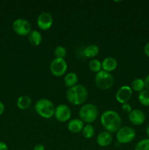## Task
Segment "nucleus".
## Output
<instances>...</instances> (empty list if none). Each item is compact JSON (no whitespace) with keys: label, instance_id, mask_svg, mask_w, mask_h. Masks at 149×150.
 I'll return each mask as SVG.
<instances>
[{"label":"nucleus","instance_id":"obj_1","mask_svg":"<svg viewBox=\"0 0 149 150\" xmlns=\"http://www.w3.org/2000/svg\"><path fill=\"white\" fill-rule=\"evenodd\" d=\"M101 124L106 131L112 133L118 131L121 127L122 120L119 114L114 111L108 110L102 114Z\"/></svg>","mask_w":149,"mask_h":150},{"label":"nucleus","instance_id":"obj_2","mask_svg":"<svg viewBox=\"0 0 149 150\" xmlns=\"http://www.w3.org/2000/svg\"><path fill=\"white\" fill-rule=\"evenodd\" d=\"M66 96L70 103L75 105H81L87 99L88 90L83 85L77 84L72 87L68 88Z\"/></svg>","mask_w":149,"mask_h":150},{"label":"nucleus","instance_id":"obj_3","mask_svg":"<svg viewBox=\"0 0 149 150\" xmlns=\"http://www.w3.org/2000/svg\"><path fill=\"white\" fill-rule=\"evenodd\" d=\"M34 108L36 112L41 117L45 119L51 118L54 115L56 109L54 104L46 98H42L37 101Z\"/></svg>","mask_w":149,"mask_h":150},{"label":"nucleus","instance_id":"obj_4","mask_svg":"<svg viewBox=\"0 0 149 150\" xmlns=\"http://www.w3.org/2000/svg\"><path fill=\"white\" fill-rule=\"evenodd\" d=\"M99 110L97 107L92 103H87L83 105L79 110V117L83 122H93L97 119Z\"/></svg>","mask_w":149,"mask_h":150},{"label":"nucleus","instance_id":"obj_5","mask_svg":"<svg viewBox=\"0 0 149 150\" xmlns=\"http://www.w3.org/2000/svg\"><path fill=\"white\" fill-rule=\"evenodd\" d=\"M113 77L110 73L101 70L100 72L96 73L95 77V83L96 86L102 90H107L110 89L113 85Z\"/></svg>","mask_w":149,"mask_h":150},{"label":"nucleus","instance_id":"obj_6","mask_svg":"<svg viewBox=\"0 0 149 150\" xmlns=\"http://www.w3.org/2000/svg\"><path fill=\"white\" fill-rule=\"evenodd\" d=\"M136 133L132 127L129 126L121 127L117 131L116 139L120 144H129L135 139Z\"/></svg>","mask_w":149,"mask_h":150},{"label":"nucleus","instance_id":"obj_7","mask_svg":"<svg viewBox=\"0 0 149 150\" xmlns=\"http://www.w3.org/2000/svg\"><path fill=\"white\" fill-rule=\"evenodd\" d=\"M13 29L17 35L26 36L32 31V25L24 18H18L13 22Z\"/></svg>","mask_w":149,"mask_h":150},{"label":"nucleus","instance_id":"obj_8","mask_svg":"<svg viewBox=\"0 0 149 150\" xmlns=\"http://www.w3.org/2000/svg\"><path fill=\"white\" fill-rule=\"evenodd\" d=\"M67 70V64L64 59L55 58L50 64V70L53 76L61 77Z\"/></svg>","mask_w":149,"mask_h":150},{"label":"nucleus","instance_id":"obj_9","mask_svg":"<svg viewBox=\"0 0 149 150\" xmlns=\"http://www.w3.org/2000/svg\"><path fill=\"white\" fill-rule=\"evenodd\" d=\"M54 116L60 122H66L71 117V110L68 105L61 104L56 108Z\"/></svg>","mask_w":149,"mask_h":150},{"label":"nucleus","instance_id":"obj_10","mask_svg":"<svg viewBox=\"0 0 149 150\" xmlns=\"http://www.w3.org/2000/svg\"><path fill=\"white\" fill-rule=\"evenodd\" d=\"M38 27L42 30H48L52 26L53 17L51 14L47 12H43L38 16L37 20Z\"/></svg>","mask_w":149,"mask_h":150},{"label":"nucleus","instance_id":"obj_11","mask_svg":"<svg viewBox=\"0 0 149 150\" xmlns=\"http://www.w3.org/2000/svg\"><path fill=\"white\" fill-rule=\"evenodd\" d=\"M132 95V89L129 86H123L117 91L115 98L120 103H126Z\"/></svg>","mask_w":149,"mask_h":150},{"label":"nucleus","instance_id":"obj_12","mask_svg":"<svg viewBox=\"0 0 149 150\" xmlns=\"http://www.w3.org/2000/svg\"><path fill=\"white\" fill-rule=\"evenodd\" d=\"M129 120L134 125H141L145 120V115L141 110L134 109L129 114Z\"/></svg>","mask_w":149,"mask_h":150},{"label":"nucleus","instance_id":"obj_13","mask_svg":"<svg viewBox=\"0 0 149 150\" xmlns=\"http://www.w3.org/2000/svg\"><path fill=\"white\" fill-rule=\"evenodd\" d=\"M112 136L110 133L108 131L101 132L96 138V142L100 146H108L112 143Z\"/></svg>","mask_w":149,"mask_h":150},{"label":"nucleus","instance_id":"obj_14","mask_svg":"<svg viewBox=\"0 0 149 150\" xmlns=\"http://www.w3.org/2000/svg\"><path fill=\"white\" fill-rule=\"evenodd\" d=\"M84 127V122L80 119H74L70 120L67 124V128L71 133H77L82 131Z\"/></svg>","mask_w":149,"mask_h":150},{"label":"nucleus","instance_id":"obj_15","mask_svg":"<svg viewBox=\"0 0 149 150\" xmlns=\"http://www.w3.org/2000/svg\"><path fill=\"white\" fill-rule=\"evenodd\" d=\"M117 65H118V62H117L116 59L113 57H107L105 59L102 61V68L105 71L110 73V72L113 71L116 69Z\"/></svg>","mask_w":149,"mask_h":150},{"label":"nucleus","instance_id":"obj_16","mask_svg":"<svg viewBox=\"0 0 149 150\" xmlns=\"http://www.w3.org/2000/svg\"><path fill=\"white\" fill-rule=\"evenodd\" d=\"M28 39L32 45L37 46L42 42V37L40 32L37 30H32L28 35Z\"/></svg>","mask_w":149,"mask_h":150},{"label":"nucleus","instance_id":"obj_17","mask_svg":"<svg viewBox=\"0 0 149 150\" xmlns=\"http://www.w3.org/2000/svg\"><path fill=\"white\" fill-rule=\"evenodd\" d=\"M99 47L95 44H91L86 46L85 49L83 50V54L86 57L89 58H93V57H96L99 54Z\"/></svg>","mask_w":149,"mask_h":150},{"label":"nucleus","instance_id":"obj_18","mask_svg":"<svg viewBox=\"0 0 149 150\" xmlns=\"http://www.w3.org/2000/svg\"><path fill=\"white\" fill-rule=\"evenodd\" d=\"M77 81H78V77L77 74L72 72L69 73L64 77V83L65 86L68 88H71L77 85Z\"/></svg>","mask_w":149,"mask_h":150},{"label":"nucleus","instance_id":"obj_19","mask_svg":"<svg viewBox=\"0 0 149 150\" xmlns=\"http://www.w3.org/2000/svg\"><path fill=\"white\" fill-rule=\"evenodd\" d=\"M32 105V100L28 96H21L18 99L17 106L21 110L29 108Z\"/></svg>","mask_w":149,"mask_h":150},{"label":"nucleus","instance_id":"obj_20","mask_svg":"<svg viewBox=\"0 0 149 150\" xmlns=\"http://www.w3.org/2000/svg\"><path fill=\"white\" fill-rule=\"evenodd\" d=\"M138 100L144 106H149V91L144 89L138 95Z\"/></svg>","mask_w":149,"mask_h":150},{"label":"nucleus","instance_id":"obj_21","mask_svg":"<svg viewBox=\"0 0 149 150\" xmlns=\"http://www.w3.org/2000/svg\"><path fill=\"white\" fill-rule=\"evenodd\" d=\"M131 89L135 92H140L144 90L145 81L141 79H136L131 83Z\"/></svg>","mask_w":149,"mask_h":150},{"label":"nucleus","instance_id":"obj_22","mask_svg":"<svg viewBox=\"0 0 149 150\" xmlns=\"http://www.w3.org/2000/svg\"><path fill=\"white\" fill-rule=\"evenodd\" d=\"M82 133H83V136L86 139H91L94 136V128L91 124H87L83 127V130H82Z\"/></svg>","mask_w":149,"mask_h":150},{"label":"nucleus","instance_id":"obj_23","mask_svg":"<svg viewBox=\"0 0 149 150\" xmlns=\"http://www.w3.org/2000/svg\"><path fill=\"white\" fill-rule=\"evenodd\" d=\"M89 68L92 72L99 73L102 70V63L97 59H92L89 62Z\"/></svg>","mask_w":149,"mask_h":150},{"label":"nucleus","instance_id":"obj_24","mask_svg":"<svg viewBox=\"0 0 149 150\" xmlns=\"http://www.w3.org/2000/svg\"><path fill=\"white\" fill-rule=\"evenodd\" d=\"M134 150H149V139H145L140 141L135 145Z\"/></svg>","mask_w":149,"mask_h":150},{"label":"nucleus","instance_id":"obj_25","mask_svg":"<svg viewBox=\"0 0 149 150\" xmlns=\"http://www.w3.org/2000/svg\"><path fill=\"white\" fill-rule=\"evenodd\" d=\"M54 55H55L56 58L64 59V57H65V56L67 55V50L64 47L58 45L54 50Z\"/></svg>","mask_w":149,"mask_h":150},{"label":"nucleus","instance_id":"obj_26","mask_svg":"<svg viewBox=\"0 0 149 150\" xmlns=\"http://www.w3.org/2000/svg\"><path fill=\"white\" fill-rule=\"evenodd\" d=\"M122 110H123V111H124V112L128 113V114H129V113L131 112V111H132V109H131V106L129 105V104L127 103L123 104V105H122Z\"/></svg>","mask_w":149,"mask_h":150},{"label":"nucleus","instance_id":"obj_27","mask_svg":"<svg viewBox=\"0 0 149 150\" xmlns=\"http://www.w3.org/2000/svg\"><path fill=\"white\" fill-rule=\"evenodd\" d=\"M144 52L148 57H149V42L145 44L144 47Z\"/></svg>","mask_w":149,"mask_h":150},{"label":"nucleus","instance_id":"obj_28","mask_svg":"<svg viewBox=\"0 0 149 150\" xmlns=\"http://www.w3.org/2000/svg\"><path fill=\"white\" fill-rule=\"evenodd\" d=\"M0 150H8V146L4 142H0Z\"/></svg>","mask_w":149,"mask_h":150},{"label":"nucleus","instance_id":"obj_29","mask_svg":"<svg viewBox=\"0 0 149 150\" xmlns=\"http://www.w3.org/2000/svg\"><path fill=\"white\" fill-rule=\"evenodd\" d=\"M34 150H45V146L42 144H38L36 146L34 147Z\"/></svg>","mask_w":149,"mask_h":150},{"label":"nucleus","instance_id":"obj_30","mask_svg":"<svg viewBox=\"0 0 149 150\" xmlns=\"http://www.w3.org/2000/svg\"><path fill=\"white\" fill-rule=\"evenodd\" d=\"M144 81H145V87L146 88L147 90L149 91V75L145 78Z\"/></svg>","mask_w":149,"mask_h":150},{"label":"nucleus","instance_id":"obj_31","mask_svg":"<svg viewBox=\"0 0 149 150\" xmlns=\"http://www.w3.org/2000/svg\"><path fill=\"white\" fill-rule=\"evenodd\" d=\"M4 111V104L0 101V115H1V114H3Z\"/></svg>","mask_w":149,"mask_h":150},{"label":"nucleus","instance_id":"obj_32","mask_svg":"<svg viewBox=\"0 0 149 150\" xmlns=\"http://www.w3.org/2000/svg\"><path fill=\"white\" fill-rule=\"evenodd\" d=\"M145 133H146V136H147L148 139H149V125H148V126L146 127Z\"/></svg>","mask_w":149,"mask_h":150}]
</instances>
